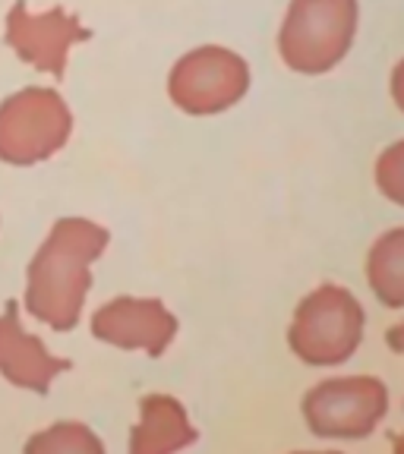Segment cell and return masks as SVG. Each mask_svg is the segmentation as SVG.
<instances>
[{
    "label": "cell",
    "instance_id": "1",
    "mask_svg": "<svg viewBox=\"0 0 404 454\" xmlns=\"http://www.w3.org/2000/svg\"><path fill=\"white\" fill-rule=\"evenodd\" d=\"M107 231L89 218H60L28 262L26 306L38 322L70 332L92 287L89 265L105 253Z\"/></svg>",
    "mask_w": 404,
    "mask_h": 454
},
{
    "label": "cell",
    "instance_id": "2",
    "mask_svg": "<svg viewBox=\"0 0 404 454\" xmlns=\"http://www.w3.org/2000/svg\"><path fill=\"white\" fill-rule=\"evenodd\" d=\"M357 35V0H291L278 51L284 64L304 76L338 67Z\"/></svg>",
    "mask_w": 404,
    "mask_h": 454
},
{
    "label": "cell",
    "instance_id": "3",
    "mask_svg": "<svg viewBox=\"0 0 404 454\" xmlns=\"http://www.w3.org/2000/svg\"><path fill=\"white\" fill-rule=\"evenodd\" d=\"M363 338V309L357 297L338 284H322L300 300L288 328L294 356L310 366H338Z\"/></svg>",
    "mask_w": 404,
    "mask_h": 454
},
{
    "label": "cell",
    "instance_id": "4",
    "mask_svg": "<svg viewBox=\"0 0 404 454\" xmlns=\"http://www.w3.org/2000/svg\"><path fill=\"white\" fill-rule=\"evenodd\" d=\"M73 114L54 89H22L0 105V161L38 164L70 139Z\"/></svg>",
    "mask_w": 404,
    "mask_h": 454
},
{
    "label": "cell",
    "instance_id": "5",
    "mask_svg": "<svg viewBox=\"0 0 404 454\" xmlns=\"http://www.w3.org/2000/svg\"><path fill=\"white\" fill-rule=\"evenodd\" d=\"M300 411L320 439H367L389 411V391L373 376L326 379L306 391Z\"/></svg>",
    "mask_w": 404,
    "mask_h": 454
},
{
    "label": "cell",
    "instance_id": "6",
    "mask_svg": "<svg viewBox=\"0 0 404 454\" xmlns=\"http://www.w3.org/2000/svg\"><path fill=\"white\" fill-rule=\"evenodd\" d=\"M250 89V67L241 54L218 44L196 48L174 64L168 95L180 111L209 117L234 107Z\"/></svg>",
    "mask_w": 404,
    "mask_h": 454
},
{
    "label": "cell",
    "instance_id": "7",
    "mask_svg": "<svg viewBox=\"0 0 404 454\" xmlns=\"http://www.w3.org/2000/svg\"><path fill=\"white\" fill-rule=\"evenodd\" d=\"M92 35L83 22L67 10L54 7L44 13H28L26 0H16L7 16V44L16 54L32 64L36 70H44L51 76L64 79L67 54L76 42H85Z\"/></svg>",
    "mask_w": 404,
    "mask_h": 454
},
{
    "label": "cell",
    "instance_id": "8",
    "mask_svg": "<svg viewBox=\"0 0 404 454\" xmlns=\"http://www.w3.org/2000/svg\"><path fill=\"white\" fill-rule=\"evenodd\" d=\"M92 334L111 348L146 350L149 356H162L178 338V319L168 312L162 300L117 297L95 309Z\"/></svg>",
    "mask_w": 404,
    "mask_h": 454
},
{
    "label": "cell",
    "instance_id": "9",
    "mask_svg": "<svg viewBox=\"0 0 404 454\" xmlns=\"http://www.w3.org/2000/svg\"><path fill=\"white\" fill-rule=\"evenodd\" d=\"M67 369H70V363L48 354L44 340H38L36 334H28L22 328L20 306L7 303V309L0 312V376L16 388L44 395L51 382Z\"/></svg>",
    "mask_w": 404,
    "mask_h": 454
},
{
    "label": "cell",
    "instance_id": "10",
    "mask_svg": "<svg viewBox=\"0 0 404 454\" xmlns=\"http://www.w3.org/2000/svg\"><path fill=\"white\" fill-rule=\"evenodd\" d=\"M199 439L184 404L170 395L139 401V423L130 435V454H178Z\"/></svg>",
    "mask_w": 404,
    "mask_h": 454
},
{
    "label": "cell",
    "instance_id": "11",
    "mask_svg": "<svg viewBox=\"0 0 404 454\" xmlns=\"http://www.w3.org/2000/svg\"><path fill=\"white\" fill-rule=\"evenodd\" d=\"M367 278L379 303L389 309H401L404 306V227H395L389 234H383L367 259Z\"/></svg>",
    "mask_w": 404,
    "mask_h": 454
},
{
    "label": "cell",
    "instance_id": "12",
    "mask_svg": "<svg viewBox=\"0 0 404 454\" xmlns=\"http://www.w3.org/2000/svg\"><path fill=\"white\" fill-rule=\"evenodd\" d=\"M26 454H105V445L89 426L54 423L28 439Z\"/></svg>",
    "mask_w": 404,
    "mask_h": 454
},
{
    "label": "cell",
    "instance_id": "13",
    "mask_svg": "<svg viewBox=\"0 0 404 454\" xmlns=\"http://www.w3.org/2000/svg\"><path fill=\"white\" fill-rule=\"evenodd\" d=\"M376 186L395 206H404V139L389 145L376 161Z\"/></svg>",
    "mask_w": 404,
    "mask_h": 454
},
{
    "label": "cell",
    "instance_id": "14",
    "mask_svg": "<svg viewBox=\"0 0 404 454\" xmlns=\"http://www.w3.org/2000/svg\"><path fill=\"white\" fill-rule=\"evenodd\" d=\"M392 95H395V105L404 111V60L392 73Z\"/></svg>",
    "mask_w": 404,
    "mask_h": 454
},
{
    "label": "cell",
    "instance_id": "15",
    "mask_svg": "<svg viewBox=\"0 0 404 454\" xmlns=\"http://www.w3.org/2000/svg\"><path fill=\"white\" fill-rule=\"evenodd\" d=\"M385 340H389V348L395 350V354L404 356V322H398V325L389 328V334H385Z\"/></svg>",
    "mask_w": 404,
    "mask_h": 454
},
{
    "label": "cell",
    "instance_id": "16",
    "mask_svg": "<svg viewBox=\"0 0 404 454\" xmlns=\"http://www.w3.org/2000/svg\"><path fill=\"white\" fill-rule=\"evenodd\" d=\"M392 454H404V435H395V442H392Z\"/></svg>",
    "mask_w": 404,
    "mask_h": 454
},
{
    "label": "cell",
    "instance_id": "17",
    "mask_svg": "<svg viewBox=\"0 0 404 454\" xmlns=\"http://www.w3.org/2000/svg\"><path fill=\"white\" fill-rule=\"evenodd\" d=\"M294 454H341V451H294Z\"/></svg>",
    "mask_w": 404,
    "mask_h": 454
}]
</instances>
